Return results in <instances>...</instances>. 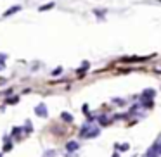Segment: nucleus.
<instances>
[{"label": "nucleus", "instance_id": "obj_1", "mask_svg": "<svg viewBox=\"0 0 161 157\" xmlns=\"http://www.w3.org/2000/svg\"><path fill=\"white\" fill-rule=\"evenodd\" d=\"M99 133H101L99 128L97 126H92L90 123H87V124L81 128V136H83V138H94V136L99 135Z\"/></svg>", "mask_w": 161, "mask_h": 157}, {"label": "nucleus", "instance_id": "obj_2", "mask_svg": "<svg viewBox=\"0 0 161 157\" xmlns=\"http://www.w3.org/2000/svg\"><path fill=\"white\" fill-rule=\"evenodd\" d=\"M159 154H161L159 152V143H154V145L147 150V157H158Z\"/></svg>", "mask_w": 161, "mask_h": 157}, {"label": "nucleus", "instance_id": "obj_3", "mask_svg": "<svg viewBox=\"0 0 161 157\" xmlns=\"http://www.w3.org/2000/svg\"><path fill=\"white\" fill-rule=\"evenodd\" d=\"M35 114L36 116H42V118H47V107L43 104L36 105V107H35Z\"/></svg>", "mask_w": 161, "mask_h": 157}, {"label": "nucleus", "instance_id": "obj_4", "mask_svg": "<svg viewBox=\"0 0 161 157\" xmlns=\"http://www.w3.org/2000/svg\"><path fill=\"white\" fill-rule=\"evenodd\" d=\"M21 11V7L19 5H14V7H11V9H7V11L4 12V18H9V16H12V14H16V12H19Z\"/></svg>", "mask_w": 161, "mask_h": 157}, {"label": "nucleus", "instance_id": "obj_5", "mask_svg": "<svg viewBox=\"0 0 161 157\" xmlns=\"http://www.w3.org/2000/svg\"><path fill=\"white\" fill-rule=\"evenodd\" d=\"M78 142H68L66 143V149H68V152H75V150H78Z\"/></svg>", "mask_w": 161, "mask_h": 157}, {"label": "nucleus", "instance_id": "obj_6", "mask_svg": "<svg viewBox=\"0 0 161 157\" xmlns=\"http://www.w3.org/2000/svg\"><path fill=\"white\" fill-rule=\"evenodd\" d=\"M154 97V90H146L142 93V100H153Z\"/></svg>", "mask_w": 161, "mask_h": 157}, {"label": "nucleus", "instance_id": "obj_7", "mask_svg": "<svg viewBox=\"0 0 161 157\" xmlns=\"http://www.w3.org/2000/svg\"><path fill=\"white\" fill-rule=\"evenodd\" d=\"M61 118H63L64 121H68V123H71V121H73V116H71V114H68V112H63V114H61Z\"/></svg>", "mask_w": 161, "mask_h": 157}, {"label": "nucleus", "instance_id": "obj_8", "mask_svg": "<svg viewBox=\"0 0 161 157\" xmlns=\"http://www.w3.org/2000/svg\"><path fill=\"white\" fill-rule=\"evenodd\" d=\"M87 67H88V62H85L83 66H81L80 69H78V73H85V71H87Z\"/></svg>", "mask_w": 161, "mask_h": 157}, {"label": "nucleus", "instance_id": "obj_9", "mask_svg": "<svg viewBox=\"0 0 161 157\" xmlns=\"http://www.w3.org/2000/svg\"><path fill=\"white\" fill-rule=\"evenodd\" d=\"M119 150H128V143H125V145H118Z\"/></svg>", "mask_w": 161, "mask_h": 157}, {"label": "nucleus", "instance_id": "obj_10", "mask_svg": "<svg viewBox=\"0 0 161 157\" xmlns=\"http://www.w3.org/2000/svg\"><path fill=\"white\" fill-rule=\"evenodd\" d=\"M52 74H54V76H56V74H61V67H57L56 71H52Z\"/></svg>", "mask_w": 161, "mask_h": 157}, {"label": "nucleus", "instance_id": "obj_11", "mask_svg": "<svg viewBox=\"0 0 161 157\" xmlns=\"http://www.w3.org/2000/svg\"><path fill=\"white\" fill-rule=\"evenodd\" d=\"M104 12H106V11H95L94 14H95V16H102V14H104Z\"/></svg>", "mask_w": 161, "mask_h": 157}, {"label": "nucleus", "instance_id": "obj_12", "mask_svg": "<svg viewBox=\"0 0 161 157\" xmlns=\"http://www.w3.org/2000/svg\"><path fill=\"white\" fill-rule=\"evenodd\" d=\"M113 157H119V155H118V154H114V155H113Z\"/></svg>", "mask_w": 161, "mask_h": 157}, {"label": "nucleus", "instance_id": "obj_13", "mask_svg": "<svg viewBox=\"0 0 161 157\" xmlns=\"http://www.w3.org/2000/svg\"><path fill=\"white\" fill-rule=\"evenodd\" d=\"M2 67H4V64H0V69H2Z\"/></svg>", "mask_w": 161, "mask_h": 157}, {"label": "nucleus", "instance_id": "obj_14", "mask_svg": "<svg viewBox=\"0 0 161 157\" xmlns=\"http://www.w3.org/2000/svg\"><path fill=\"white\" fill-rule=\"evenodd\" d=\"M159 152H161V143H159Z\"/></svg>", "mask_w": 161, "mask_h": 157}, {"label": "nucleus", "instance_id": "obj_15", "mask_svg": "<svg viewBox=\"0 0 161 157\" xmlns=\"http://www.w3.org/2000/svg\"><path fill=\"white\" fill-rule=\"evenodd\" d=\"M0 157H2V155H0Z\"/></svg>", "mask_w": 161, "mask_h": 157}]
</instances>
